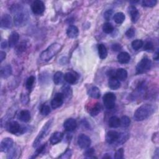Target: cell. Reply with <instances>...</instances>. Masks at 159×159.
<instances>
[{"mask_svg": "<svg viewBox=\"0 0 159 159\" xmlns=\"http://www.w3.org/2000/svg\"><path fill=\"white\" fill-rule=\"evenodd\" d=\"M72 155V152L70 149L68 148L63 153L61 154V156L59 157L60 158H70Z\"/></svg>", "mask_w": 159, "mask_h": 159, "instance_id": "cell-39", "label": "cell"}, {"mask_svg": "<svg viewBox=\"0 0 159 159\" xmlns=\"http://www.w3.org/2000/svg\"><path fill=\"white\" fill-rule=\"evenodd\" d=\"M155 112V107L152 104H145L140 106L134 112V117L137 121L143 120Z\"/></svg>", "mask_w": 159, "mask_h": 159, "instance_id": "cell-2", "label": "cell"}, {"mask_svg": "<svg viewBox=\"0 0 159 159\" xmlns=\"http://www.w3.org/2000/svg\"><path fill=\"white\" fill-rule=\"evenodd\" d=\"M117 58L119 62L120 63H122V64L129 63L130 60V55L126 52H122L119 53V55H117Z\"/></svg>", "mask_w": 159, "mask_h": 159, "instance_id": "cell-22", "label": "cell"}, {"mask_svg": "<svg viewBox=\"0 0 159 159\" xmlns=\"http://www.w3.org/2000/svg\"><path fill=\"white\" fill-rule=\"evenodd\" d=\"M142 6L148 7H152L156 5L157 1L156 0H144L142 2Z\"/></svg>", "mask_w": 159, "mask_h": 159, "instance_id": "cell-37", "label": "cell"}, {"mask_svg": "<svg viewBox=\"0 0 159 159\" xmlns=\"http://www.w3.org/2000/svg\"><path fill=\"white\" fill-rule=\"evenodd\" d=\"M61 47V44L58 43H52L46 50H43L41 53L40 55V59L44 61H49L60 51Z\"/></svg>", "mask_w": 159, "mask_h": 159, "instance_id": "cell-3", "label": "cell"}, {"mask_svg": "<svg viewBox=\"0 0 159 159\" xmlns=\"http://www.w3.org/2000/svg\"><path fill=\"white\" fill-rule=\"evenodd\" d=\"M1 76L3 78H7L12 74V68L10 65H6L1 68Z\"/></svg>", "mask_w": 159, "mask_h": 159, "instance_id": "cell-20", "label": "cell"}, {"mask_svg": "<svg viewBox=\"0 0 159 159\" xmlns=\"http://www.w3.org/2000/svg\"><path fill=\"white\" fill-rule=\"evenodd\" d=\"M125 18V16L124 14L121 12L116 13L113 17V19H114L115 22L118 24H122L124 21Z\"/></svg>", "mask_w": 159, "mask_h": 159, "instance_id": "cell-29", "label": "cell"}, {"mask_svg": "<svg viewBox=\"0 0 159 159\" xmlns=\"http://www.w3.org/2000/svg\"><path fill=\"white\" fill-rule=\"evenodd\" d=\"M45 147H46V143L42 145L39 148H38L36 150V151H35V152L34 156L32 157V158H35L38 155H39L40 153H41L43 152V150L45 148Z\"/></svg>", "mask_w": 159, "mask_h": 159, "instance_id": "cell-43", "label": "cell"}, {"mask_svg": "<svg viewBox=\"0 0 159 159\" xmlns=\"http://www.w3.org/2000/svg\"><path fill=\"white\" fill-rule=\"evenodd\" d=\"M64 80L69 84H75L78 80V76L73 72H67L64 75Z\"/></svg>", "mask_w": 159, "mask_h": 159, "instance_id": "cell-17", "label": "cell"}, {"mask_svg": "<svg viewBox=\"0 0 159 159\" xmlns=\"http://www.w3.org/2000/svg\"><path fill=\"white\" fill-rule=\"evenodd\" d=\"M61 90H62V94H63L65 98H70V96L72 94V89L69 85L65 84L62 87Z\"/></svg>", "mask_w": 159, "mask_h": 159, "instance_id": "cell-31", "label": "cell"}, {"mask_svg": "<svg viewBox=\"0 0 159 159\" xmlns=\"http://www.w3.org/2000/svg\"><path fill=\"white\" fill-rule=\"evenodd\" d=\"M52 121H53L52 119L49 120L43 125L42 130L39 133L38 135L37 136V137L35 138V140L33 143V147H37L39 145V143H40L41 140L44 138V137H45L47 135V134H48V131L50 129V127L52 125Z\"/></svg>", "mask_w": 159, "mask_h": 159, "instance_id": "cell-4", "label": "cell"}, {"mask_svg": "<svg viewBox=\"0 0 159 159\" xmlns=\"http://www.w3.org/2000/svg\"><path fill=\"white\" fill-rule=\"evenodd\" d=\"M88 94L90 97L94 99H99L101 96V92L99 89L95 86H93L89 88L88 90Z\"/></svg>", "mask_w": 159, "mask_h": 159, "instance_id": "cell-18", "label": "cell"}, {"mask_svg": "<svg viewBox=\"0 0 159 159\" xmlns=\"http://www.w3.org/2000/svg\"><path fill=\"white\" fill-rule=\"evenodd\" d=\"M63 137V134L61 132H56L52 134V135L50 137V142L51 144L55 145L61 142Z\"/></svg>", "mask_w": 159, "mask_h": 159, "instance_id": "cell-19", "label": "cell"}, {"mask_svg": "<svg viewBox=\"0 0 159 159\" xmlns=\"http://www.w3.org/2000/svg\"><path fill=\"white\" fill-rule=\"evenodd\" d=\"M108 124L109 127L112 128H117L120 125V120L117 116H112L109 118Z\"/></svg>", "mask_w": 159, "mask_h": 159, "instance_id": "cell-26", "label": "cell"}, {"mask_svg": "<svg viewBox=\"0 0 159 159\" xmlns=\"http://www.w3.org/2000/svg\"><path fill=\"white\" fill-rule=\"evenodd\" d=\"M34 82H35V77L34 76H30V77H29L27 78L26 83H25L26 88L27 89H30L32 87Z\"/></svg>", "mask_w": 159, "mask_h": 159, "instance_id": "cell-38", "label": "cell"}, {"mask_svg": "<svg viewBox=\"0 0 159 159\" xmlns=\"http://www.w3.org/2000/svg\"><path fill=\"white\" fill-rule=\"evenodd\" d=\"M63 73L61 71H57L53 75V82L56 85H58L63 82Z\"/></svg>", "mask_w": 159, "mask_h": 159, "instance_id": "cell-28", "label": "cell"}, {"mask_svg": "<svg viewBox=\"0 0 159 159\" xmlns=\"http://www.w3.org/2000/svg\"><path fill=\"white\" fill-rule=\"evenodd\" d=\"M132 47L135 50H138L141 48L143 45V42L142 40L136 39L132 42Z\"/></svg>", "mask_w": 159, "mask_h": 159, "instance_id": "cell-33", "label": "cell"}, {"mask_svg": "<svg viewBox=\"0 0 159 159\" xmlns=\"http://www.w3.org/2000/svg\"><path fill=\"white\" fill-rule=\"evenodd\" d=\"M103 158H111V157H110L109 155H108L107 153H106V155H104V156L103 157Z\"/></svg>", "mask_w": 159, "mask_h": 159, "instance_id": "cell-50", "label": "cell"}, {"mask_svg": "<svg viewBox=\"0 0 159 159\" xmlns=\"http://www.w3.org/2000/svg\"><path fill=\"white\" fill-rule=\"evenodd\" d=\"M125 35L127 38H132L135 35V29L133 27L129 28L125 32Z\"/></svg>", "mask_w": 159, "mask_h": 159, "instance_id": "cell-41", "label": "cell"}, {"mask_svg": "<svg viewBox=\"0 0 159 159\" xmlns=\"http://www.w3.org/2000/svg\"><path fill=\"white\" fill-rule=\"evenodd\" d=\"M14 144V141L11 138L6 137L2 140L0 144V149L2 152H9Z\"/></svg>", "mask_w": 159, "mask_h": 159, "instance_id": "cell-11", "label": "cell"}, {"mask_svg": "<svg viewBox=\"0 0 159 159\" xmlns=\"http://www.w3.org/2000/svg\"><path fill=\"white\" fill-rule=\"evenodd\" d=\"M101 106L100 104L96 103L91 109V110L89 111V114L91 116L94 117V116H97L101 112Z\"/></svg>", "mask_w": 159, "mask_h": 159, "instance_id": "cell-32", "label": "cell"}, {"mask_svg": "<svg viewBox=\"0 0 159 159\" xmlns=\"http://www.w3.org/2000/svg\"><path fill=\"white\" fill-rule=\"evenodd\" d=\"M99 57L101 59H105L107 55V50L104 45L101 43L98 45Z\"/></svg>", "mask_w": 159, "mask_h": 159, "instance_id": "cell-27", "label": "cell"}, {"mask_svg": "<svg viewBox=\"0 0 159 159\" xmlns=\"http://www.w3.org/2000/svg\"><path fill=\"white\" fill-rule=\"evenodd\" d=\"M18 119L23 122H27L30 119V113L27 110H22L18 114Z\"/></svg>", "mask_w": 159, "mask_h": 159, "instance_id": "cell-24", "label": "cell"}, {"mask_svg": "<svg viewBox=\"0 0 159 159\" xmlns=\"http://www.w3.org/2000/svg\"><path fill=\"white\" fill-rule=\"evenodd\" d=\"M12 25V18L9 14H4L1 19V27L2 28H11Z\"/></svg>", "mask_w": 159, "mask_h": 159, "instance_id": "cell-14", "label": "cell"}, {"mask_svg": "<svg viewBox=\"0 0 159 159\" xmlns=\"http://www.w3.org/2000/svg\"><path fill=\"white\" fill-rule=\"evenodd\" d=\"M50 112V107L48 105L43 104L40 107V113L43 116H47Z\"/></svg>", "mask_w": 159, "mask_h": 159, "instance_id": "cell-36", "label": "cell"}, {"mask_svg": "<svg viewBox=\"0 0 159 159\" xmlns=\"http://www.w3.org/2000/svg\"><path fill=\"white\" fill-rule=\"evenodd\" d=\"M6 56V53L3 51H1V52H0V61H1V62H2L5 59Z\"/></svg>", "mask_w": 159, "mask_h": 159, "instance_id": "cell-47", "label": "cell"}, {"mask_svg": "<svg viewBox=\"0 0 159 159\" xmlns=\"http://www.w3.org/2000/svg\"><path fill=\"white\" fill-rule=\"evenodd\" d=\"M153 58L155 60H158V52L157 51L155 55V56L153 57Z\"/></svg>", "mask_w": 159, "mask_h": 159, "instance_id": "cell-49", "label": "cell"}, {"mask_svg": "<svg viewBox=\"0 0 159 159\" xmlns=\"http://www.w3.org/2000/svg\"><path fill=\"white\" fill-rule=\"evenodd\" d=\"M120 125L122 127H127L129 126L130 124V119L128 116H122L120 119Z\"/></svg>", "mask_w": 159, "mask_h": 159, "instance_id": "cell-34", "label": "cell"}, {"mask_svg": "<svg viewBox=\"0 0 159 159\" xmlns=\"http://www.w3.org/2000/svg\"><path fill=\"white\" fill-rule=\"evenodd\" d=\"M108 85L111 89L116 90L120 88V83L119 80L116 76H114V77H111L109 78L108 81Z\"/></svg>", "mask_w": 159, "mask_h": 159, "instance_id": "cell-23", "label": "cell"}, {"mask_svg": "<svg viewBox=\"0 0 159 159\" xmlns=\"http://www.w3.org/2000/svg\"><path fill=\"white\" fill-rule=\"evenodd\" d=\"M79 34L78 29L75 25H70L66 30V34L68 37L75 39L78 37Z\"/></svg>", "mask_w": 159, "mask_h": 159, "instance_id": "cell-21", "label": "cell"}, {"mask_svg": "<svg viewBox=\"0 0 159 159\" xmlns=\"http://www.w3.org/2000/svg\"><path fill=\"white\" fill-rule=\"evenodd\" d=\"M12 11L13 12H15L14 16L15 25L17 27L25 25L29 20L28 12L20 5L14 6Z\"/></svg>", "mask_w": 159, "mask_h": 159, "instance_id": "cell-1", "label": "cell"}, {"mask_svg": "<svg viewBox=\"0 0 159 159\" xmlns=\"http://www.w3.org/2000/svg\"><path fill=\"white\" fill-rule=\"evenodd\" d=\"M94 150L93 148H89L85 151L84 155L88 157H93V155L94 154Z\"/></svg>", "mask_w": 159, "mask_h": 159, "instance_id": "cell-45", "label": "cell"}, {"mask_svg": "<svg viewBox=\"0 0 159 159\" xmlns=\"http://www.w3.org/2000/svg\"><path fill=\"white\" fill-rule=\"evenodd\" d=\"M103 103L105 107L108 109H113L116 104V96L112 93H107L103 96Z\"/></svg>", "mask_w": 159, "mask_h": 159, "instance_id": "cell-6", "label": "cell"}, {"mask_svg": "<svg viewBox=\"0 0 159 159\" xmlns=\"http://www.w3.org/2000/svg\"><path fill=\"white\" fill-rule=\"evenodd\" d=\"M113 14V11L112 9H109L106 11L104 14V17L106 20H109L111 19L112 15Z\"/></svg>", "mask_w": 159, "mask_h": 159, "instance_id": "cell-44", "label": "cell"}, {"mask_svg": "<svg viewBox=\"0 0 159 159\" xmlns=\"http://www.w3.org/2000/svg\"><path fill=\"white\" fill-rule=\"evenodd\" d=\"M19 40V35L16 32H12L10 34L9 37V40H8V45L10 47L12 48L14 47Z\"/></svg>", "mask_w": 159, "mask_h": 159, "instance_id": "cell-16", "label": "cell"}, {"mask_svg": "<svg viewBox=\"0 0 159 159\" xmlns=\"http://www.w3.org/2000/svg\"><path fill=\"white\" fill-rule=\"evenodd\" d=\"M119 135V133H118L115 130H109L106 134V140L109 144L114 143L117 140Z\"/></svg>", "mask_w": 159, "mask_h": 159, "instance_id": "cell-13", "label": "cell"}, {"mask_svg": "<svg viewBox=\"0 0 159 159\" xmlns=\"http://www.w3.org/2000/svg\"><path fill=\"white\" fill-rule=\"evenodd\" d=\"M7 46V41L4 40V41H3V42H1V48L4 49V48H6Z\"/></svg>", "mask_w": 159, "mask_h": 159, "instance_id": "cell-48", "label": "cell"}, {"mask_svg": "<svg viewBox=\"0 0 159 159\" xmlns=\"http://www.w3.org/2000/svg\"><path fill=\"white\" fill-rule=\"evenodd\" d=\"M116 77L120 81H125L127 78V71L124 68H119L116 71Z\"/></svg>", "mask_w": 159, "mask_h": 159, "instance_id": "cell-25", "label": "cell"}, {"mask_svg": "<svg viewBox=\"0 0 159 159\" xmlns=\"http://www.w3.org/2000/svg\"><path fill=\"white\" fill-rule=\"evenodd\" d=\"M143 48L147 52H151L153 50V44L151 42H147L144 45Z\"/></svg>", "mask_w": 159, "mask_h": 159, "instance_id": "cell-40", "label": "cell"}, {"mask_svg": "<svg viewBox=\"0 0 159 159\" xmlns=\"http://www.w3.org/2000/svg\"><path fill=\"white\" fill-rule=\"evenodd\" d=\"M152 66L151 60L147 58L144 57L142 58L137 64L136 66V73L142 74L148 71Z\"/></svg>", "mask_w": 159, "mask_h": 159, "instance_id": "cell-5", "label": "cell"}, {"mask_svg": "<svg viewBox=\"0 0 159 159\" xmlns=\"http://www.w3.org/2000/svg\"><path fill=\"white\" fill-rule=\"evenodd\" d=\"M111 48H112V49L114 51L117 52V51H119V50H120L122 49V46H121V45L119 44V43H114V44L112 45Z\"/></svg>", "mask_w": 159, "mask_h": 159, "instance_id": "cell-46", "label": "cell"}, {"mask_svg": "<svg viewBox=\"0 0 159 159\" xmlns=\"http://www.w3.org/2000/svg\"><path fill=\"white\" fill-rule=\"evenodd\" d=\"M129 137V134L127 132L119 133V135L117 140L116 141V143L118 145H122V143H124L126 142V140L128 139Z\"/></svg>", "mask_w": 159, "mask_h": 159, "instance_id": "cell-30", "label": "cell"}, {"mask_svg": "<svg viewBox=\"0 0 159 159\" xmlns=\"http://www.w3.org/2000/svg\"><path fill=\"white\" fill-rule=\"evenodd\" d=\"M128 12L130 16L132 22H136L139 18L140 14L137 9L134 6H130L128 7Z\"/></svg>", "mask_w": 159, "mask_h": 159, "instance_id": "cell-15", "label": "cell"}, {"mask_svg": "<svg viewBox=\"0 0 159 159\" xmlns=\"http://www.w3.org/2000/svg\"><path fill=\"white\" fill-rule=\"evenodd\" d=\"M123 157H124V150L123 148H121L116 151L114 158L116 159H120V158H123Z\"/></svg>", "mask_w": 159, "mask_h": 159, "instance_id": "cell-42", "label": "cell"}, {"mask_svg": "<svg viewBox=\"0 0 159 159\" xmlns=\"http://www.w3.org/2000/svg\"><path fill=\"white\" fill-rule=\"evenodd\" d=\"M7 130L12 134H22L24 132V127L22 128L20 127L19 124L17 121H10L6 124Z\"/></svg>", "mask_w": 159, "mask_h": 159, "instance_id": "cell-7", "label": "cell"}, {"mask_svg": "<svg viewBox=\"0 0 159 159\" xmlns=\"http://www.w3.org/2000/svg\"><path fill=\"white\" fill-rule=\"evenodd\" d=\"M44 3L40 0L34 1L31 5V9L33 13L35 15H41L45 11Z\"/></svg>", "mask_w": 159, "mask_h": 159, "instance_id": "cell-8", "label": "cell"}, {"mask_svg": "<svg viewBox=\"0 0 159 159\" xmlns=\"http://www.w3.org/2000/svg\"><path fill=\"white\" fill-rule=\"evenodd\" d=\"M77 123L75 119L73 118H69L66 119L63 123V127L68 132H72L76 129Z\"/></svg>", "mask_w": 159, "mask_h": 159, "instance_id": "cell-12", "label": "cell"}, {"mask_svg": "<svg viewBox=\"0 0 159 159\" xmlns=\"http://www.w3.org/2000/svg\"><path fill=\"white\" fill-rule=\"evenodd\" d=\"M77 143L80 148L86 149L89 147L91 141L90 138L88 136H87L85 134H81L78 137Z\"/></svg>", "mask_w": 159, "mask_h": 159, "instance_id": "cell-9", "label": "cell"}, {"mask_svg": "<svg viewBox=\"0 0 159 159\" xmlns=\"http://www.w3.org/2000/svg\"><path fill=\"white\" fill-rule=\"evenodd\" d=\"M65 97L62 93H57L54 96L51 101L52 107L54 109L60 107L63 103Z\"/></svg>", "mask_w": 159, "mask_h": 159, "instance_id": "cell-10", "label": "cell"}, {"mask_svg": "<svg viewBox=\"0 0 159 159\" xmlns=\"http://www.w3.org/2000/svg\"><path fill=\"white\" fill-rule=\"evenodd\" d=\"M102 30L103 32L106 34H110L114 30V27L110 22H106L102 26Z\"/></svg>", "mask_w": 159, "mask_h": 159, "instance_id": "cell-35", "label": "cell"}]
</instances>
